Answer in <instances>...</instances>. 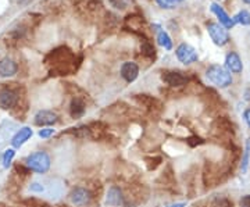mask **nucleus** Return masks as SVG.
<instances>
[{
	"label": "nucleus",
	"mask_w": 250,
	"mask_h": 207,
	"mask_svg": "<svg viewBox=\"0 0 250 207\" xmlns=\"http://www.w3.org/2000/svg\"><path fill=\"white\" fill-rule=\"evenodd\" d=\"M245 3H248V4H250V0H243Z\"/></svg>",
	"instance_id": "nucleus-29"
},
{
	"label": "nucleus",
	"mask_w": 250,
	"mask_h": 207,
	"mask_svg": "<svg viewBox=\"0 0 250 207\" xmlns=\"http://www.w3.org/2000/svg\"><path fill=\"white\" fill-rule=\"evenodd\" d=\"M18 102V95L11 89H1L0 90V108L3 110H10L13 108Z\"/></svg>",
	"instance_id": "nucleus-8"
},
{
	"label": "nucleus",
	"mask_w": 250,
	"mask_h": 207,
	"mask_svg": "<svg viewBox=\"0 0 250 207\" xmlns=\"http://www.w3.org/2000/svg\"><path fill=\"white\" fill-rule=\"evenodd\" d=\"M25 166L29 171L36 172V174H46L50 170L52 160H50V156L46 152L39 150V152H34L28 156L25 159Z\"/></svg>",
	"instance_id": "nucleus-1"
},
{
	"label": "nucleus",
	"mask_w": 250,
	"mask_h": 207,
	"mask_svg": "<svg viewBox=\"0 0 250 207\" xmlns=\"http://www.w3.org/2000/svg\"><path fill=\"white\" fill-rule=\"evenodd\" d=\"M246 145H248V147L250 149V139H248V144H246Z\"/></svg>",
	"instance_id": "nucleus-28"
},
{
	"label": "nucleus",
	"mask_w": 250,
	"mask_h": 207,
	"mask_svg": "<svg viewBox=\"0 0 250 207\" xmlns=\"http://www.w3.org/2000/svg\"><path fill=\"white\" fill-rule=\"evenodd\" d=\"M14 156H16V150L14 149H7L4 152V154H3V167L4 168H9L10 166H11V162H13Z\"/></svg>",
	"instance_id": "nucleus-18"
},
{
	"label": "nucleus",
	"mask_w": 250,
	"mask_h": 207,
	"mask_svg": "<svg viewBox=\"0 0 250 207\" xmlns=\"http://www.w3.org/2000/svg\"><path fill=\"white\" fill-rule=\"evenodd\" d=\"M232 20L233 22H239L242 25H250V13L246 10H242L241 13H238Z\"/></svg>",
	"instance_id": "nucleus-17"
},
{
	"label": "nucleus",
	"mask_w": 250,
	"mask_h": 207,
	"mask_svg": "<svg viewBox=\"0 0 250 207\" xmlns=\"http://www.w3.org/2000/svg\"><path fill=\"white\" fill-rule=\"evenodd\" d=\"M141 50H142V54H145L146 57H153L156 52H154V47H153L150 43H147V42H145L141 47Z\"/></svg>",
	"instance_id": "nucleus-20"
},
{
	"label": "nucleus",
	"mask_w": 250,
	"mask_h": 207,
	"mask_svg": "<svg viewBox=\"0 0 250 207\" xmlns=\"http://www.w3.org/2000/svg\"><path fill=\"white\" fill-rule=\"evenodd\" d=\"M53 134H54V129L53 128H50V126H45V128H42V129L39 131V136H41V138H43V139L50 138Z\"/></svg>",
	"instance_id": "nucleus-22"
},
{
	"label": "nucleus",
	"mask_w": 250,
	"mask_h": 207,
	"mask_svg": "<svg viewBox=\"0 0 250 207\" xmlns=\"http://www.w3.org/2000/svg\"><path fill=\"white\" fill-rule=\"evenodd\" d=\"M157 41H159V45L163 46L166 50H171L172 49V41H171V38L166 31L161 29V31L157 32Z\"/></svg>",
	"instance_id": "nucleus-16"
},
{
	"label": "nucleus",
	"mask_w": 250,
	"mask_h": 207,
	"mask_svg": "<svg viewBox=\"0 0 250 207\" xmlns=\"http://www.w3.org/2000/svg\"><path fill=\"white\" fill-rule=\"evenodd\" d=\"M185 206H187L185 203H175V205H172V206L170 207H185Z\"/></svg>",
	"instance_id": "nucleus-27"
},
{
	"label": "nucleus",
	"mask_w": 250,
	"mask_h": 207,
	"mask_svg": "<svg viewBox=\"0 0 250 207\" xmlns=\"http://www.w3.org/2000/svg\"><path fill=\"white\" fill-rule=\"evenodd\" d=\"M211 11L214 13L215 16L218 17V20H220V24L223 25L225 29H229V28L233 27V20L225 11H224V9L220 6V4H217V3H213L211 4Z\"/></svg>",
	"instance_id": "nucleus-14"
},
{
	"label": "nucleus",
	"mask_w": 250,
	"mask_h": 207,
	"mask_svg": "<svg viewBox=\"0 0 250 207\" xmlns=\"http://www.w3.org/2000/svg\"><path fill=\"white\" fill-rule=\"evenodd\" d=\"M57 114L50 110H39L34 117V123L38 126H52L57 123Z\"/></svg>",
	"instance_id": "nucleus-6"
},
{
	"label": "nucleus",
	"mask_w": 250,
	"mask_h": 207,
	"mask_svg": "<svg viewBox=\"0 0 250 207\" xmlns=\"http://www.w3.org/2000/svg\"><path fill=\"white\" fill-rule=\"evenodd\" d=\"M241 207H250V195H245V196H242Z\"/></svg>",
	"instance_id": "nucleus-25"
},
{
	"label": "nucleus",
	"mask_w": 250,
	"mask_h": 207,
	"mask_svg": "<svg viewBox=\"0 0 250 207\" xmlns=\"http://www.w3.org/2000/svg\"><path fill=\"white\" fill-rule=\"evenodd\" d=\"M163 81L172 88H179L187 85L188 78L179 71H167L163 74Z\"/></svg>",
	"instance_id": "nucleus-7"
},
{
	"label": "nucleus",
	"mask_w": 250,
	"mask_h": 207,
	"mask_svg": "<svg viewBox=\"0 0 250 207\" xmlns=\"http://www.w3.org/2000/svg\"><path fill=\"white\" fill-rule=\"evenodd\" d=\"M178 1H182V0H177V3H178Z\"/></svg>",
	"instance_id": "nucleus-30"
},
{
	"label": "nucleus",
	"mask_w": 250,
	"mask_h": 207,
	"mask_svg": "<svg viewBox=\"0 0 250 207\" xmlns=\"http://www.w3.org/2000/svg\"><path fill=\"white\" fill-rule=\"evenodd\" d=\"M156 3L160 6L161 9L170 10V9H174V7H175V4H177V0H156Z\"/></svg>",
	"instance_id": "nucleus-19"
},
{
	"label": "nucleus",
	"mask_w": 250,
	"mask_h": 207,
	"mask_svg": "<svg viewBox=\"0 0 250 207\" xmlns=\"http://www.w3.org/2000/svg\"><path fill=\"white\" fill-rule=\"evenodd\" d=\"M175 54H177V59H178L179 62L184 64L195 63V62H197V59H199L196 50L190 45H188V43H181L177 47Z\"/></svg>",
	"instance_id": "nucleus-4"
},
{
	"label": "nucleus",
	"mask_w": 250,
	"mask_h": 207,
	"mask_svg": "<svg viewBox=\"0 0 250 207\" xmlns=\"http://www.w3.org/2000/svg\"><path fill=\"white\" fill-rule=\"evenodd\" d=\"M106 205L108 207H120L124 205V196H123V190L118 186H111L107 192L106 196Z\"/></svg>",
	"instance_id": "nucleus-11"
},
{
	"label": "nucleus",
	"mask_w": 250,
	"mask_h": 207,
	"mask_svg": "<svg viewBox=\"0 0 250 207\" xmlns=\"http://www.w3.org/2000/svg\"><path fill=\"white\" fill-rule=\"evenodd\" d=\"M225 65L233 74H241L242 70H243V64H242L241 57H239V54L235 53V52H231V53L227 54Z\"/></svg>",
	"instance_id": "nucleus-12"
},
{
	"label": "nucleus",
	"mask_w": 250,
	"mask_h": 207,
	"mask_svg": "<svg viewBox=\"0 0 250 207\" xmlns=\"http://www.w3.org/2000/svg\"><path fill=\"white\" fill-rule=\"evenodd\" d=\"M208 81L214 83L218 88H227L232 83V77L228 70H225L224 67L218 65V64H213L208 67V70L206 72Z\"/></svg>",
	"instance_id": "nucleus-2"
},
{
	"label": "nucleus",
	"mask_w": 250,
	"mask_h": 207,
	"mask_svg": "<svg viewBox=\"0 0 250 207\" xmlns=\"http://www.w3.org/2000/svg\"><path fill=\"white\" fill-rule=\"evenodd\" d=\"M29 189H31V192L41 193V192H43V186H42V184H39V182H32L31 186H29Z\"/></svg>",
	"instance_id": "nucleus-24"
},
{
	"label": "nucleus",
	"mask_w": 250,
	"mask_h": 207,
	"mask_svg": "<svg viewBox=\"0 0 250 207\" xmlns=\"http://www.w3.org/2000/svg\"><path fill=\"white\" fill-rule=\"evenodd\" d=\"M207 31L210 34V38L213 39L217 46H225L229 42V35L227 32V29L221 25V24H217V22H210L207 25Z\"/></svg>",
	"instance_id": "nucleus-3"
},
{
	"label": "nucleus",
	"mask_w": 250,
	"mask_h": 207,
	"mask_svg": "<svg viewBox=\"0 0 250 207\" xmlns=\"http://www.w3.org/2000/svg\"><path fill=\"white\" fill-rule=\"evenodd\" d=\"M32 134H34V132H32V129H31L29 126H22L20 131H17V134L13 136V139H11V146H13L14 149H20V147L32 136Z\"/></svg>",
	"instance_id": "nucleus-13"
},
{
	"label": "nucleus",
	"mask_w": 250,
	"mask_h": 207,
	"mask_svg": "<svg viewBox=\"0 0 250 207\" xmlns=\"http://www.w3.org/2000/svg\"><path fill=\"white\" fill-rule=\"evenodd\" d=\"M249 156H250V149L246 145V149H245V154H243V159H242V172L248 171V166H249Z\"/></svg>",
	"instance_id": "nucleus-21"
},
{
	"label": "nucleus",
	"mask_w": 250,
	"mask_h": 207,
	"mask_svg": "<svg viewBox=\"0 0 250 207\" xmlns=\"http://www.w3.org/2000/svg\"><path fill=\"white\" fill-rule=\"evenodd\" d=\"M120 72H121V77L124 78L125 81L131 83V82H134L138 78V75H139V67L134 62H125L121 65Z\"/></svg>",
	"instance_id": "nucleus-10"
},
{
	"label": "nucleus",
	"mask_w": 250,
	"mask_h": 207,
	"mask_svg": "<svg viewBox=\"0 0 250 207\" xmlns=\"http://www.w3.org/2000/svg\"><path fill=\"white\" fill-rule=\"evenodd\" d=\"M18 71L17 63L10 59V57H3L0 60V77L1 78H11L14 77Z\"/></svg>",
	"instance_id": "nucleus-9"
},
{
	"label": "nucleus",
	"mask_w": 250,
	"mask_h": 207,
	"mask_svg": "<svg viewBox=\"0 0 250 207\" xmlns=\"http://www.w3.org/2000/svg\"><path fill=\"white\" fill-rule=\"evenodd\" d=\"M85 103L80 98H74L70 103V116L72 118H81L85 114Z\"/></svg>",
	"instance_id": "nucleus-15"
},
{
	"label": "nucleus",
	"mask_w": 250,
	"mask_h": 207,
	"mask_svg": "<svg viewBox=\"0 0 250 207\" xmlns=\"http://www.w3.org/2000/svg\"><path fill=\"white\" fill-rule=\"evenodd\" d=\"M90 192L86 188H82V186H78L75 189L71 190L70 193V200L74 206L78 207H83L86 205H89L90 202Z\"/></svg>",
	"instance_id": "nucleus-5"
},
{
	"label": "nucleus",
	"mask_w": 250,
	"mask_h": 207,
	"mask_svg": "<svg viewBox=\"0 0 250 207\" xmlns=\"http://www.w3.org/2000/svg\"><path fill=\"white\" fill-rule=\"evenodd\" d=\"M243 118H245V121H246V124L250 126V108H248L245 113H243Z\"/></svg>",
	"instance_id": "nucleus-26"
},
{
	"label": "nucleus",
	"mask_w": 250,
	"mask_h": 207,
	"mask_svg": "<svg viewBox=\"0 0 250 207\" xmlns=\"http://www.w3.org/2000/svg\"><path fill=\"white\" fill-rule=\"evenodd\" d=\"M110 1L116 9H125L129 3V0H110Z\"/></svg>",
	"instance_id": "nucleus-23"
}]
</instances>
